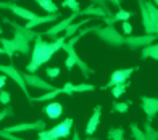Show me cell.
<instances>
[{
    "mask_svg": "<svg viewBox=\"0 0 158 140\" xmlns=\"http://www.w3.org/2000/svg\"><path fill=\"white\" fill-rule=\"evenodd\" d=\"M64 42H66V39H64L63 36H60L58 39H55L52 42H44V40H42L40 32H39V36L35 37V40H34V48H32V55H31V61L27 63L26 71L29 74H34L40 66H44L56 52L61 50V47H63Z\"/></svg>",
    "mask_w": 158,
    "mask_h": 140,
    "instance_id": "cell-1",
    "label": "cell"
},
{
    "mask_svg": "<svg viewBox=\"0 0 158 140\" xmlns=\"http://www.w3.org/2000/svg\"><path fill=\"white\" fill-rule=\"evenodd\" d=\"M61 50H64V52H66V55H68V57H66V60H64V66H66V69H68V71H71V69H73L74 66H77L79 69H81V73H82V76H84L85 79H89L90 76L95 73L94 69H92V68L87 65V63H85V61H82V58L79 57V55H77V52L74 50V47L68 44V40L63 44Z\"/></svg>",
    "mask_w": 158,
    "mask_h": 140,
    "instance_id": "cell-2",
    "label": "cell"
},
{
    "mask_svg": "<svg viewBox=\"0 0 158 140\" xmlns=\"http://www.w3.org/2000/svg\"><path fill=\"white\" fill-rule=\"evenodd\" d=\"M95 36L103 40L105 44H108L111 47H123L124 45V39L126 36H121V34L114 29V26H94V31Z\"/></svg>",
    "mask_w": 158,
    "mask_h": 140,
    "instance_id": "cell-3",
    "label": "cell"
},
{
    "mask_svg": "<svg viewBox=\"0 0 158 140\" xmlns=\"http://www.w3.org/2000/svg\"><path fill=\"white\" fill-rule=\"evenodd\" d=\"M0 73H3L6 78H11L13 81H15V82L18 84V87L21 89V92L26 95L27 102L32 103V97L29 95V92H27V87H26L24 79H23V73L13 66V63H10V65H0Z\"/></svg>",
    "mask_w": 158,
    "mask_h": 140,
    "instance_id": "cell-4",
    "label": "cell"
},
{
    "mask_svg": "<svg viewBox=\"0 0 158 140\" xmlns=\"http://www.w3.org/2000/svg\"><path fill=\"white\" fill-rule=\"evenodd\" d=\"M137 66H134V68H126V69H116V71H113L111 76H110V81L105 84L103 87H100L102 90H106V89H113L114 86H119V84H124L127 82V79L131 78V74L134 71H137Z\"/></svg>",
    "mask_w": 158,
    "mask_h": 140,
    "instance_id": "cell-5",
    "label": "cell"
},
{
    "mask_svg": "<svg viewBox=\"0 0 158 140\" xmlns=\"http://www.w3.org/2000/svg\"><path fill=\"white\" fill-rule=\"evenodd\" d=\"M139 8H140L142 26H143V29H145V34H148V36H158V21L155 19V16L148 13L143 2H139Z\"/></svg>",
    "mask_w": 158,
    "mask_h": 140,
    "instance_id": "cell-6",
    "label": "cell"
},
{
    "mask_svg": "<svg viewBox=\"0 0 158 140\" xmlns=\"http://www.w3.org/2000/svg\"><path fill=\"white\" fill-rule=\"evenodd\" d=\"M158 36H148V34H145V36H126L124 39V45H127L131 50H137V48H145L148 45L155 44Z\"/></svg>",
    "mask_w": 158,
    "mask_h": 140,
    "instance_id": "cell-7",
    "label": "cell"
},
{
    "mask_svg": "<svg viewBox=\"0 0 158 140\" xmlns=\"http://www.w3.org/2000/svg\"><path fill=\"white\" fill-rule=\"evenodd\" d=\"M8 134H15V132H24V130H47V122L44 119H37L34 122H21L16 126H6L3 129Z\"/></svg>",
    "mask_w": 158,
    "mask_h": 140,
    "instance_id": "cell-8",
    "label": "cell"
},
{
    "mask_svg": "<svg viewBox=\"0 0 158 140\" xmlns=\"http://www.w3.org/2000/svg\"><path fill=\"white\" fill-rule=\"evenodd\" d=\"M23 79L24 84L27 87H32V89H40V90H45V92H52L56 87L52 86L50 82L44 81L42 78H39L37 74H29V73H23Z\"/></svg>",
    "mask_w": 158,
    "mask_h": 140,
    "instance_id": "cell-9",
    "label": "cell"
},
{
    "mask_svg": "<svg viewBox=\"0 0 158 140\" xmlns=\"http://www.w3.org/2000/svg\"><path fill=\"white\" fill-rule=\"evenodd\" d=\"M71 130H73V118H66V119L61 121L60 124L53 126V127L48 130V134L55 138L61 140V138H68L71 135Z\"/></svg>",
    "mask_w": 158,
    "mask_h": 140,
    "instance_id": "cell-10",
    "label": "cell"
},
{
    "mask_svg": "<svg viewBox=\"0 0 158 140\" xmlns=\"http://www.w3.org/2000/svg\"><path fill=\"white\" fill-rule=\"evenodd\" d=\"M76 18H77V15H71V16H68V18L61 19L60 23L53 24V26L50 27V29H47L45 32H40V36H47V37H50L52 40L58 39V34L63 32V31H66V29H68V26H69V24H73V21H74Z\"/></svg>",
    "mask_w": 158,
    "mask_h": 140,
    "instance_id": "cell-11",
    "label": "cell"
},
{
    "mask_svg": "<svg viewBox=\"0 0 158 140\" xmlns=\"http://www.w3.org/2000/svg\"><path fill=\"white\" fill-rule=\"evenodd\" d=\"M140 106L142 111L147 114V122H152L155 119V116L158 113V98H153V97H147V95H142L140 98Z\"/></svg>",
    "mask_w": 158,
    "mask_h": 140,
    "instance_id": "cell-12",
    "label": "cell"
},
{
    "mask_svg": "<svg viewBox=\"0 0 158 140\" xmlns=\"http://www.w3.org/2000/svg\"><path fill=\"white\" fill-rule=\"evenodd\" d=\"M100 113H102V106L100 105H95L94 106V113H92L90 119L87 121V126H85V134L89 137L92 134H95V130L98 127V122H100Z\"/></svg>",
    "mask_w": 158,
    "mask_h": 140,
    "instance_id": "cell-13",
    "label": "cell"
},
{
    "mask_svg": "<svg viewBox=\"0 0 158 140\" xmlns=\"http://www.w3.org/2000/svg\"><path fill=\"white\" fill-rule=\"evenodd\" d=\"M8 10H10V11H13L16 16L23 18V19H26L27 23H29V21H32V19H35V18L39 16L37 13H34V11L27 10V8H23V6H19V5L13 3V2H10V5H8Z\"/></svg>",
    "mask_w": 158,
    "mask_h": 140,
    "instance_id": "cell-14",
    "label": "cell"
},
{
    "mask_svg": "<svg viewBox=\"0 0 158 140\" xmlns=\"http://www.w3.org/2000/svg\"><path fill=\"white\" fill-rule=\"evenodd\" d=\"M3 19V23H6L8 26H11L13 29H15L16 32H19V34H23V36L27 39V40H35V37L39 36V32H35V31H31V29H26L24 26H21V24H18V23H15V21H11V19H8V18H2Z\"/></svg>",
    "mask_w": 158,
    "mask_h": 140,
    "instance_id": "cell-15",
    "label": "cell"
},
{
    "mask_svg": "<svg viewBox=\"0 0 158 140\" xmlns=\"http://www.w3.org/2000/svg\"><path fill=\"white\" fill-rule=\"evenodd\" d=\"M13 44H15V48H16V52L21 53V55H27L29 53V40H27L23 34H19L15 31V34H13Z\"/></svg>",
    "mask_w": 158,
    "mask_h": 140,
    "instance_id": "cell-16",
    "label": "cell"
},
{
    "mask_svg": "<svg viewBox=\"0 0 158 140\" xmlns=\"http://www.w3.org/2000/svg\"><path fill=\"white\" fill-rule=\"evenodd\" d=\"M131 16H134V13L132 11H126V10H123V8H119L116 13H113V16H110V18H103V23H105V26H113L116 21H127Z\"/></svg>",
    "mask_w": 158,
    "mask_h": 140,
    "instance_id": "cell-17",
    "label": "cell"
},
{
    "mask_svg": "<svg viewBox=\"0 0 158 140\" xmlns=\"http://www.w3.org/2000/svg\"><path fill=\"white\" fill-rule=\"evenodd\" d=\"M45 114L50 119H58V118L63 114V105L60 102H52L45 106Z\"/></svg>",
    "mask_w": 158,
    "mask_h": 140,
    "instance_id": "cell-18",
    "label": "cell"
},
{
    "mask_svg": "<svg viewBox=\"0 0 158 140\" xmlns=\"http://www.w3.org/2000/svg\"><path fill=\"white\" fill-rule=\"evenodd\" d=\"M87 23H92V18H84V19H81V21H77V23H73V24H69L68 26V29L64 31V39H73L74 36H76V32L81 29V27H84Z\"/></svg>",
    "mask_w": 158,
    "mask_h": 140,
    "instance_id": "cell-19",
    "label": "cell"
},
{
    "mask_svg": "<svg viewBox=\"0 0 158 140\" xmlns=\"http://www.w3.org/2000/svg\"><path fill=\"white\" fill-rule=\"evenodd\" d=\"M142 60H147V58H152V60H158V42L148 45L145 48H142V55H140Z\"/></svg>",
    "mask_w": 158,
    "mask_h": 140,
    "instance_id": "cell-20",
    "label": "cell"
},
{
    "mask_svg": "<svg viewBox=\"0 0 158 140\" xmlns=\"http://www.w3.org/2000/svg\"><path fill=\"white\" fill-rule=\"evenodd\" d=\"M0 44H2V48H3L5 55L11 60V58H13V55L16 53V48H15V44H13V40H11V39H5V37H0Z\"/></svg>",
    "mask_w": 158,
    "mask_h": 140,
    "instance_id": "cell-21",
    "label": "cell"
},
{
    "mask_svg": "<svg viewBox=\"0 0 158 140\" xmlns=\"http://www.w3.org/2000/svg\"><path fill=\"white\" fill-rule=\"evenodd\" d=\"M60 94H63V89H55L52 90V92H45L44 95H39V97H32V103L34 102H48V100H55L56 97H58Z\"/></svg>",
    "mask_w": 158,
    "mask_h": 140,
    "instance_id": "cell-22",
    "label": "cell"
},
{
    "mask_svg": "<svg viewBox=\"0 0 158 140\" xmlns=\"http://www.w3.org/2000/svg\"><path fill=\"white\" fill-rule=\"evenodd\" d=\"M35 3H37L40 8H44V10L48 13V15H56V13H60L56 3H53L52 0H37Z\"/></svg>",
    "mask_w": 158,
    "mask_h": 140,
    "instance_id": "cell-23",
    "label": "cell"
},
{
    "mask_svg": "<svg viewBox=\"0 0 158 140\" xmlns=\"http://www.w3.org/2000/svg\"><path fill=\"white\" fill-rule=\"evenodd\" d=\"M132 105L131 100H126V102H114L113 106H111V113H126V111L129 110V106Z\"/></svg>",
    "mask_w": 158,
    "mask_h": 140,
    "instance_id": "cell-24",
    "label": "cell"
},
{
    "mask_svg": "<svg viewBox=\"0 0 158 140\" xmlns=\"http://www.w3.org/2000/svg\"><path fill=\"white\" fill-rule=\"evenodd\" d=\"M143 134H145V140H158V130L153 129L150 122L143 124Z\"/></svg>",
    "mask_w": 158,
    "mask_h": 140,
    "instance_id": "cell-25",
    "label": "cell"
},
{
    "mask_svg": "<svg viewBox=\"0 0 158 140\" xmlns=\"http://www.w3.org/2000/svg\"><path fill=\"white\" fill-rule=\"evenodd\" d=\"M108 140H124V129L114 127L108 130Z\"/></svg>",
    "mask_w": 158,
    "mask_h": 140,
    "instance_id": "cell-26",
    "label": "cell"
},
{
    "mask_svg": "<svg viewBox=\"0 0 158 140\" xmlns=\"http://www.w3.org/2000/svg\"><path fill=\"white\" fill-rule=\"evenodd\" d=\"M94 90H95V86H92V84H77V86H74V84H73V92H74V94L94 92Z\"/></svg>",
    "mask_w": 158,
    "mask_h": 140,
    "instance_id": "cell-27",
    "label": "cell"
},
{
    "mask_svg": "<svg viewBox=\"0 0 158 140\" xmlns=\"http://www.w3.org/2000/svg\"><path fill=\"white\" fill-rule=\"evenodd\" d=\"M61 5L66 6V8H69L71 11H73V15H79V11H81V8H79V3L76 2V0H63Z\"/></svg>",
    "mask_w": 158,
    "mask_h": 140,
    "instance_id": "cell-28",
    "label": "cell"
},
{
    "mask_svg": "<svg viewBox=\"0 0 158 140\" xmlns=\"http://www.w3.org/2000/svg\"><path fill=\"white\" fill-rule=\"evenodd\" d=\"M127 87H129V84L127 82H124V84H119V86H114L113 89H111V94H113V97L114 98H119L121 95H123L126 90H127Z\"/></svg>",
    "mask_w": 158,
    "mask_h": 140,
    "instance_id": "cell-29",
    "label": "cell"
},
{
    "mask_svg": "<svg viewBox=\"0 0 158 140\" xmlns=\"http://www.w3.org/2000/svg\"><path fill=\"white\" fill-rule=\"evenodd\" d=\"M129 127H131V132H132V137L135 138V140H145V134H143V132H142V129L139 127V126L137 124H131V126H129Z\"/></svg>",
    "mask_w": 158,
    "mask_h": 140,
    "instance_id": "cell-30",
    "label": "cell"
},
{
    "mask_svg": "<svg viewBox=\"0 0 158 140\" xmlns=\"http://www.w3.org/2000/svg\"><path fill=\"white\" fill-rule=\"evenodd\" d=\"M143 3H145V8L148 10V13H150V15H153L155 19L158 21V6H155L153 2H148V0H145Z\"/></svg>",
    "mask_w": 158,
    "mask_h": 140,
    "instance_id": "cell-31",
    "label": "cell"
},
{
    "mask_svg": "<svg viewBox=\"0 0 158 140\" xmlns=\"http://www.w3.org/2000/svg\"><path fill=\"white\" fill-rule=\"evenodd\" d=\"M13 114H15V113H13V106H10V105H8V106H5V110L0 111V122H2L5 118H10Z\"/></svg>",
    "mask_w": 158,
    "mask_h": 140,
    "instance_id": "cell-32",
    "label": "cell"
},
{
    "mask_svg": "<svg viewBox=\"0 0 158 140\" xmlns=\"http://www.w3.org/2000/svg\"><path fill=\"white\" fill-rule=\"evenodd\" d=\"M10 94L6 92V90H0V103H3V105H6L8 106L10 105Z\"/></svg>",
    "mask_w": 158,
    "mask_h": 140,
    "instance_id": "cell-33",
    "label": "cell"
},
{
    "mask_svg": "<svg viewBox=\"0 0 158 140\" xmlns=\"http://www.w3.org/2000/svg\"><path fill=\"white\" fill-rule=\"evenodd\" d=\"M0 137L5 138V140H24V138H19V137H16L15 134H8V132H5L3 129H0Z\"/></svg>",
    "mask_w": 158,
    "mask_h": 140,
    "instance_id": "cell-34",
    "label": "cell"
},
{
    "mask_svg": "<svg viewBox=\"0 0 158 140\" xmlns=\"http://www.w3.org/2000/svg\"><path fill=\"white\" fill-rule=\"evenodd\" d=\"M45 74L48 76V78L55 79V78H58V76H60V68H47Z\"/></svg>",
    "mask_w": 158,
    "mask_h": 140,
    "instance_id": "cell-35",
    "label": "cell"
},
{
    "mask_svg": "<svg viewBox=\"0 0 158 140\" xmlns=\"http://www.w3.org/2000/svg\"><path fill=\"white\" fill-rule=\"evenodd\" d=\"M37 140H58V138H55L48 134V130H40L39 132V135H37Z\"/></svg>",
    "mask_w": 158,
    "mask_h": 140,
    "instance_id": "cell-36",
    "label": "cell"
},
{
    "mask_svg": "<svg viewBox=\"0 0 158 140\" xmlns=\"http://www.w3.org/2000/svg\"><path fill=\"white\" fill-rule=\"evenodd\" d=\"M61 89H63V94H66V95H69V97L74 94V92H73V84H71V82H66Z\"/></svg>",
    "mask_w": 158,
    "mask_h": 140,
    "instance_id": "cell-37",
    "label": "cell"
},
{
    "mask_svg": "<svg viewBox=\"0 0 158 140\" xmlns=\"http://www.w3.org/2000/svg\"><path fill=\"white\" fill-rule=\"evenodd\" d=\"M123 31H124L126 36H131V32H132V26L129 24L127 21H124V23H123Z\"/></svg>",
    "mask_w": 158,
    "mask_h": 140,
    "instance_id": "cell-38",
    "label": "cell"
},
{
    "mask_svg": "<svg viewBox=\"0 0 158 140\" xmlns=\"http://www.w3.org/2000/svg\"><path fill=\"white\" fill-rule=\"evenodd\" d=\"M5 82H6V76H0V90H3Z\"/></svg>",
    "mask_w": 158,
    "mask_h": 140,
    "instance_id": "cell-39",
    "label": "cell"
},
{
    "mask_svg": "<svg viewBox=\"0 0 158 140\" xmlns=\"http://www.w3.org/2000/svg\"><path fill=\"white\" fill-rule=\"evenodd\" d=\"M71 135H73V138H71V140H81V137H79V130H73V134H71Z\"/></svg>",
    "mask_w": 158,
    "mask_h": 140,
    "instance_id": "cell-40",
    "label": "cell"
},
{
    "mask_svg": "<svg viewBox=\"0 0 158 140\" xmlns=\"http://www.w3.org/2000/svg\"><path fill=\"white\" fill-rule=\"evenodd\" d=\"M10 2H0V8H8Z\"/></svg>",
    "mask_w": 158,
    "mask_h": 140,
    "instance_id": "cell-41",
    "label": "cell"
},
{
    "mask_svg": "<svg viewBox=\"0 0 158 140\" xmlns=\"http://www.w3.org/2000/svg\"><path fill=\"white\" fill-rule=\"evenodd\" d=\"M3 53H5V52H3V48H2V47H0V55H3Z\"/></svg>",
    "mask_w": 158,
    "mask_h": 140,
    "instance_id": "cell-42",
    "label": "cell"
},
{
    "mask_svg": "<svg viewBox=\"0 0 158 140\" xmlns=\"http://www.w3.org/2000/svg\"><path fill=\"white\" fill-rule=\"evenodd\" d=\"M153 5H155V6H158V0H155V2H153Z\"/></svg>",
    "mask_w": 158,
    "mask_h": 140,
    "instance_id": "cell-43",
    "label": "cell"
},
{
    "mask_svg": "<svg viewBox=\"0 0 158 140\" xmlns=\"http://www.w3.org/2000/svg\"><path fill=\"white\" fill-rule=\"evenodd\" d=\"M85 140H98V138H85Z\"/></svg>",
    "mask_w": 158,
    "mask_h": 140,
    "instance_id": "cell-44",
    "label": "cell"
},
{
    "mask_svg": "<svg viewBox=\"0 0 158 140\" xmlns=\"http://www.w3.org/2000/svg\"><path fill=\"white\" fill-rule=\"evenodd\" d=\"M2 32H3V29H2V27H0V34H2Z\"/></svg>",
    "mask_w": 158,
    "mask_h": 140,
    "instance_id": "cell-45",
    "label": "cell"
}]
</instances>
